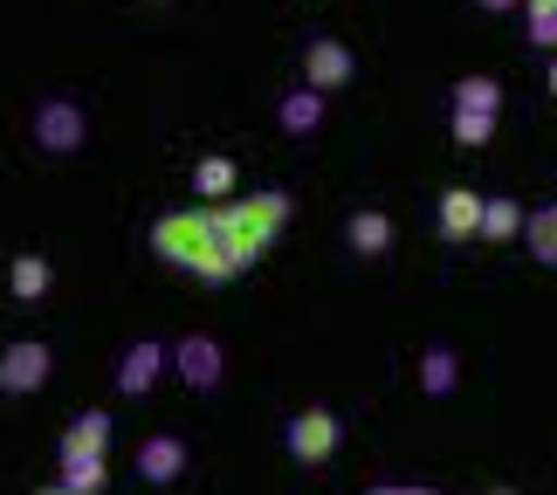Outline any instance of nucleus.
<instances>
[{"label":"nucleus","instance_id":"obj_8","mask_svg":"<svg viewBox=\"0 0 557 495\" xmlns=\"http://www.w3.org/2000/svg\"><path fill=\"white\" fill-rule=\"evenodd\" d=\"M132 468H138V482L173 488L186 468H193V447H186L180 434H145V441H138V455H132Z\"/></svg>","mask_w":557,"mask_h":495},{"label":"nucleus","instance_id":"obj_7","mask_svg":"<svg viewBox=\"0 0 557 495\" xmlns=\"http://www.w3.org/2000/svg\"><path fill=\"white\" fill-rule=\"evenodd\" d=\"M351 76H358V55H351V41H337V35H310L304 41V83L317 97H331V90H351Z\"/></svg>","mask_w":557,"mask_h":495},{"label":"nucleus","instance_id":"obj_19","mask_svg":"<svg viewBox=\"0 0 557 495\" xmlns=\"http://www.w3.org/2000/svg\"><path fill=\"white\" fill-rule=\"evenodd\" d=\"M111 434H117V420L103 413V406H90V413H76L70 426H62V447H83V455H111Z\"/></svg>","mask_w":557,"mask_h":495},{"label":"nucleus","instance_id":"obj_10","mask_svg":"<svg viewBox=\"0 0 557 495\" xmlns=\"http://www.w3.org/2000/svg\"><path fill=\"white\" fill-rule=\"evenodd\" d=\"M475 221H482V193L475 186H447L441 200H434V234L441 242H475Z\"/></svg>","mask_w":557,"mask_h":495},{"label":"nucleus","instance_id":"obj_12","mask_svg":"<svg viewBox=\"0 0 557 495\" xmlns=\"http://www.w3.org/2000/svg\"><path fill=\"white\" fill-rule=\"evenodd\" d=\"M55 289V262H49V255H14V262H8V296H14V304H41V296H49Z\"/></svg>","mask_w":557,"mask_h":495},{"label":"nucleus","instance_id":"obj_29","mask_svg":"<svg viewBox=\"0 0 557 495\" xmlns=\"http://www.w3.org/2000/svg\"><path fill=\"white\" fill-rule=\"evenodd\" d=\"M488 495H517V488H488Z\"/></svg>","mask_w":557,"mask_h":495},{"label":"nucleus","instance_id":"obj_16","mask_svg":"<svg viewBox=\"0 0 557 495\" xmlns=\"http://www.w3.org/2000/svg\"><path fill=\"white\" fill-rule=\"evenodd\" d=\"M523 234V200H503V193H482V221H475V242L503 248Z\"/></svg>","mask_w":557,"mask_h":495},{"label":"nucleus","instance_id":"obj_28","mask_svg":"<svg viewBox=\"0 0 557 495\" xmlns=\"http://www.w3.org/2000/svg\"><path fill=\"white\" fill-rule=\"evenodd\" d=\"M35 495H90V488H62V482H55V488H35Z\"/></svg>","mask_w":557,"mask_h":495},{"label":"nucleus","instance_id":"obj_6","mask_svg":"<svg viewBox=\"0 0 557 495\" xmlns=\"http://www.w3.org/2000/svg\"><path fill=\"white\" fill-rule=\"evenodd\" d=\"M49 372H55V351L41 337H14L8 351H0V393L8 399H35L41 385H49Z\"/></svg>","mask_w":557,"mask_h":495},{"label":"nucleus","instance_id":"obj_1","mask_svg":"<svg viewBox=\"0 0 557 495\" xmlns=\"http://www.w3.org/2000/svg\"><path fill=\"white\" fill-rule=\"evenodd\" d=\"M152 255L165 269H180V275H193L200 289H221V283H234V269L227 262V242H221V227H213V207H180V213H159L152 221Z\"/></svg>","mask_w":557,"mask_h":495},{"label":"nucleus","instance_id":"obj_2","mask_svg":"<svg viewBox=\"0 0 557 495\" xmlns=\"http://www.w3.org/2000/svg\"><path fill=\"white\" fill-rule=\"evenodd\" d=\"M213 227H221V242H227V262L248 275L275 242H283V227H289V193H283V186L227 193V200H213Z\"/></svg>","mask_w":557,"mask_h":495},{"label":"nucleus","instance_id":"obj_24","mask_svg":"<svg viewBox=\"0 0 557 495\" xmlns=\"http://www.w3.org/2000/svg\"><path fill=\"white\" fill-rule=\"evenodd\" d=\"M399 488H406V482H372L366 495H399Z\"/></svg>","mask_w":557,"mask_h":495},{"label":"nucleus","instance_id":"obj_26","mask_svg":"<svg viewBox=\"0 0 557 495\" xmlns=\"http://www.w3.org/2000/svg\"><path fill=\"white\" fill-rule=\"evenodd\" d=\"M399 495H441V488H426V482H406V488H399Z\"/></svg>","mask_w":557,"mask_h":495},{"label":"nucleus","instance_id":"obj_3","mask_svg":"<svg viewBox=\"0 0 557 495\" xmlns=\"http://www.w3.org/2000/svg\"><path fill=\"white\" fill-rule=\"evenodd\" d=\"M28 138H35V152L41 159H76L83 145H90V111H83L76 97H35V111H28Z\"/></svg>","mask_w":557,"mask_h":495},{"label":"nucleus","instance_id":"obj_27","mask_svg":"<svg viewBox=\"0 0 557 495\" xmlns=\"http://www.w3.org/2000/svg\"><path fill=\"white\" fill-rule=\"evenodd\" d=\"M544 90H550V97H557V55H550V70H544Z\"/></svg>","mask_w":557,"mask_h":495},{"label":"nucleus","instance_id":"obj_20","mask_svg":"<svg viewBox=\"0 0 557 495\" xmlns=\"http://www.w3.org/2000/svg\"><path fill=\"white\" fill-rule=\"evenodd\" d=\"M455 111H488V117H496L503 111V83L496 76H461L455 83Z\"/></svg>","mask_w":557,"mask_h":495},{"label":"nucleus","instance_id":"obj_23","mask_svg":"<svg viewBox=\"0 0 557 495\" xmlns=\"http://www.w3.org/2000/svg\"><path fill=\"white\" fill-rule=\"evenodd\" d=\"M475 8H482V14H517L523 0H475Z\"/></svg>","mask_w":557,"mask_h":495},{"label":"nucleus","instance_id":"obj_17","mask_svg":"<svg viewBox=\"0 0 557 495\" xmlns=\"http://www.w3.org/2000/svg\"><path fill=\"white\" fill-rule=\"evenodd\" d=\"M517 242H530V262H537V269H557V200H544V207L523 213V234H517Z\"/></svg>","mask_w":557,"mask_h":495},{"label":"nucleus","instance_id":"obj_9","mask_svg":"<svg viewBox=\"0 0 557 495\" xmlns=\"http://www.w3.org/2000/svg\"><path fill=\"white\" fill-rule=\"evenodd\" d=\"M117 393L124 399H145V393H152V385L165 379V344L159 337H138V344H124V358H117Z\"/></svg>","mask_w":557,"mask_h":495},{"label":"nucleus","instance_id":"obj_18","mask_svg":"<svg viewBox=\"0 0 557 495\" xmlns=\"http://www.w3.org/2000/svg\"><path fill=\"white\" fill-rule=\"evenodd\" d=\"M55 468H62V488H90V495H103V482H111V455H83V447H62Z\"/></svg>","mask_w":557,"mask_h":495},{"label":"nucleus","instance_id":"obj_11","mask_svg":"<svg viewBox=\"0 0 557 495\" xmlns=\"http://www.w3.org/2000/svg\"><path fill=\"white\" fill-rule=\"evenodd\" d=\"M393 242H399V227H393V213H379V207H358L351 221H345V248L366 255V262H385Z\"/></svg>","mask_w":557,"mask_h":495},{"label":"nucleus","instance_id":"obj_14","mask_svg":"<svg viewBox=\"0 0 557 495\" xmlns=\"http://www.w3.org/2000/svg\"><path fill=\"white\" fill-rule=\"evenodd\" d=\"M275 124H283L289 138H310L317 124H324V97H317L310 83H296V90H283V97H275Z\"/></svg>","mask_w":557,"mask_h":495},{"label":"nucleus","instance_id":"obj_13","mask_svg":"<svg viewBox=\"0 0 557 495\" xmlns=\"http://www.w3.org/2000/svg\"><path fill=\"white\" fill-rule=\"evenodd\" d=\"M455 385H461L455 344H426L420 351V399H455Z\"/></svg>","mask_w":557,"mask_h":495},{"label":"nucleus","instance_id":"obj_22","mask_svg":"<svg viewBox=\"0 0 557 495\" xmlns=\"http://www.w3.org/2000/svg\"><path fill=\"white\" fill-rule=\"evenodd\" d=\"M530 49L557 55V14H530Z\"/></svg>","mask_w":557,"mask_h":495},{"label":"nucleus","instance_id":"obj_21","mask_svg":"<svg viewBox=\"0 0 557 495\" xmlns=\"http://www.w3.org/2000/svg\"><path fill=\"white\" fill-rule=\"evenodd\" d=\"M447 138H455L461 152H482V145L496 138V117H488V111H455V117H447Z\"/></svg>","mask_w":557,"mask_h":495},{"label":"nucleus","instance_id":"obj_4","mask_svg":"<svg viewBox=\"0 0 557 495\" xmlns=\"http://www.w3.org/2000/svg\"><path fill=\"white\" fill-rule=\"evenodd\" d=\"M337 447H345V420L331 406H296L283 420V455L296 468H324V461H337Z\"/></svg>","mask_w":557,"mask_h":495},{"label":"nucleus","instance_id":"obj_25","mask_svg":"<svg viewBox=\"0 0 557 495\" xmlns=\"http://www.w3.org/2000/svg\"><path fill=\"white\" fill-rule=\"evenodd\" d=\"M523 8H530V14H557V0H523Z\"/></svg>","mask_w":557,"mask_h":495},{"label":"nucleus","instance_id":"obj_5","mask_svg":"<svg viewBox=\"0 0 557 495\" xmlns=\"http://www.w3.org/2000/svg\"><path fill=\"white\" fill-rule=\"evenodd\" d=\"M165 372H180V385H193V393H213V385L227 379V351H221V337L193 331V337H180V344H165Z\"/></svg>","mask_w":557,"mask_h":495},{"label":"nucleus","instance_id":"obj_15","mask_svg":"<svg viewBox=\"0 0 557 495\" xmlns=\"http://www.w3.org/2000/svg\"><path fill=\"white\" fill-rule=\"evenodd\" d=\"M227 193H242V165H234L227 152H207V159H193V200H227Z\"/></svg>","mask_w":557,"mask_h":495}]
</instances>
